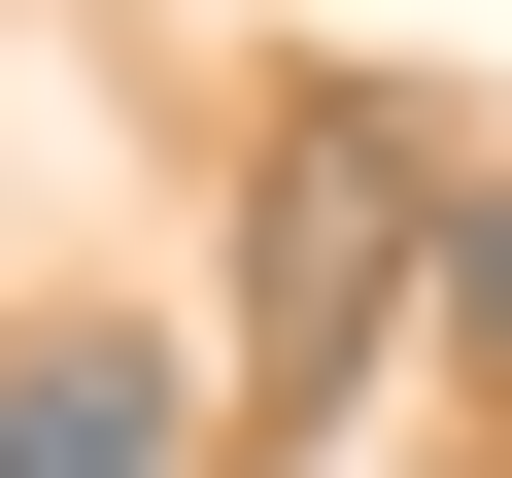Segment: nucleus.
<instances>
[{"mask_svg":"<svg viewBox=\"0 0 512 478\" xmlns=\"http://www.w3.org/2000/svg\"><path fill=\"white\" fill-rule=\"evenodd\" d=\"M0 478H171V342H0Z\"/></svg>","mask_w":512,"mask_h":478,"instance_id":"nucleus-2","label":"nucleus"},{"mask_svg":"<svg viewBox=\"0 0 512 478\" xmlns=\"http://www.w3.org/2000/svg\"><path fill=\"white\" fill-rule=\"evenodd\" d=\"M444 239H478V171L410 103H274V205H239V444H342V376L444 308Z\"/></svg>","mask_w":512,"mask_h":478,"instance_id":"nucleus-1","label":"nucleus"},{"mask_svg":"<svg viewBox=\"0 0 512 478\" xmlns=\"http://www.w3.org/2000/svg\"><path fill=\"white\" fill-rule=\"evenodd\" d=\"M444 342H478V376H512V171H478V239H444Z\"/></svg>","mask_w":512,"mask_h":478,"instance_id":"nucleus-3","label":"nucleus"}]
</instances>
